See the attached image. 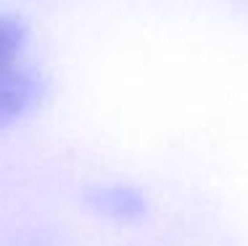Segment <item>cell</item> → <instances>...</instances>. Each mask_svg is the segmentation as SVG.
<instances>
[{"mask_svg":"<svg viewBox=\"0 0 248 246\" xmlns=\"http://www.w3.org/2000/svg\"><path fill=\"white\" fill-rule=\"evenodd\" d=\"M27 43V27L21 19L0 14V69L21 61V50Z\"/></svg>","mask_w":248,"mask_h":246,"instance_id":"cell-3","label":"cell"},{"mask_svg":"<svg viewBox=\"0 0 248 246\" xmlns=\"http://www.w3.org/2000/svg\"><path fill=\"white\" fill-rule=\"evenodd\" d=\"M90 201L100 214L114 220H138L145 214V196L132 185H100V188H93Z\"/></svg>","mask_w":248,"mask_h":246,"instance_id":"cell-2","label":"cell"},{"mask_svg":"<svg viewBox=\"0 0 248 246\" xmlns=\"http://www.w3.org/2000/svg\"><path fill=\"white\" fill-rule=\"evenodd\" d=\"M43 77L21 61L0 69V130L27 116L43 101Z\"/></svg>","mask_w":248,"mask_h":246,"instance_id":"cell-1","label":"cell"}]
</instances>
